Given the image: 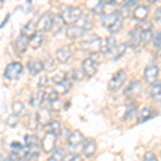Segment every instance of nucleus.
<instances>
[{"mask_svg":"<svg viewBox=\"0 0 161 161\" xmlns=\"http://www.w3.org/2000/svg\"><path fill=\"white\" fill-rule=\"evenodd\" d=\"M102 25L112 33H117L123 28V15L118 11L106 13L102 17Z\"/></svg>","mask_w":161,"mask_h":161,"instance_id":"f257e3e1","label":"nucleus"},{"mask_svg":"<svg viewBox=\"0 0 161 161\" xmlns=\"http://www.w3.org/2000/svg\"><path fill=\"white\" fill-rule=\"evenodd\" d=\"M80 44V47L83 48L85 52L89 54H96L99 51H101V39L98 37L97 35H92L88 38L84 39Z\"/></svg>","mask_w":161,"mask_h":161,"instance_id":"f03ea898","label":"nucleus"},{"mask_svg":"<svg viewBox=\"0 0 161 161\" xmlns=\"http://www.w3.org/2000/svg\"><path fill=\"white\" fill-rule=\"evenodd\" d=\"M67 141H68V147L70 152L76 154L79 150L83 149V144H84L85 140H84V136L79 130H75L69 134Z\"/></svg>","mask_w":161,"mask_h":161,"instance_id":"7ed1b4c3","label":"nucleus"},{"mask_svg":"<svg viewBox=\"0 0 161 161\" xmlns=\"http://www.w3.org/2000/svg\"><path fill=\"white\" fill-rule=\"evenodd\" d=\"M60 15L66 22L76 23L77 20L82 17V11H80V9L77 7L66 6L62 8Z\"/></svg>","mask_w":161,"mask_h":161,"instance_id":"20e7f679","label":"nucleus"},{"mask_svg":"<svg viewBox=\"0 0 161 161\" xmlns=\"http://www.w3.org/2000/svg\"><path fill=\"white\" fill-rule=\"evenodd\" d=\"M23 74V66L19 62H11L4 70V77L9 80H17Z\"/></svg>","mask_w":161,"mask_h":161,"instance_id":"39448f33","label":"nucleus"},{"mask_svg":"<svg viewBox=\"0 0 161 161\" xmlns=\"http://www.w3.org/2000/svg\"><path fill=\"white\" fill-rule=\"evenodd\" d=\"M55 15L52 12H45L44 14L41 15L37 23V28L40 31H48L51 30L52 24H53V19Z\"/></svg>","mask_w":161,"mask_h":161,"instance_id":"423d86ee","label":"nucleus"},{"mask_svg":"<svg viewBox=\"0 0 161 161\" xmlns=\"http://www.w3.org/2000/svg\"><path fill=\"white\" fill-rule=\"evenodd\" d=\"M56 140H57V136L53 133H46L44 136L42 141H41V148L43 149V152L45 154H48V153L53 152L55 149Z\"/></svg>","mask_w":161,"mask_h":161,"instance_id":"0eeeda50","label":"nucleus"},{"mask_svg":"<svg viewBox=\"0 0 161 161\" xmlns=\"http://www.w3.org/2000/svg\"><path fill=\"white\" fill-rule=\"evenodd\" d=\"M126 77H127L126 72L124 70H119L117 73L111 79L110 83H108V88L111 90H118L124 85Z\"/></svg>","mask_w":161,"mask_h":161,"instance_id":"6e6552de","label":"nucleus"},{"mask_svg":"<svg viewBox=\"0 0 161 161\" xmlns=\"http://www.w3.org/2000/svg\"><path fill=\"white\" fill-rule=\"evenodd\" d=\"M117 48V42L113 37H108L105 38L104 40L102 41V44H101V52L104 55H111V54H114Z\"/></svg>","mask_w":161,"mask_h":161,"instance_id":"1a4fd4ad","label":"nucleus"},{"mask_svg":"<svg viewBox=\"0 0 161 161\" xmlns=\"http://www.w3.org/2000/svg\"><path fill=\"white\" fill-rule=\"evenodd\" d=\"M97 62L92 58H86L82 64V71L85 74V76L92 77L97 72Z\"/></svg>","mask_w":161,"mask_h":161,"instance_id":"9d476101","label":"nucleus"},{"mask_svg":"<svg viewBox=\"0 0 161 161\" xmlns=\"http://www.w3.org/2000/svg\"><path fill=\"white\" fill-rule=\"evenodd\" d=\"M30 39L26 37L25 35H20L16 40L13 42V48L16 52L17 54H23L24 52L27 50L28 45H29Z\"/></svg>","mask_w":161,"mask_h":161,"instance_id":"9b49d317","label":"nucleus"},{"mask_svg":"<svg viewBox=\"0 0 161 161\" xmlns=\"http://www.w3.org/2000/svg\"><path fill=\"white\" fill-rule=\"evenodd\" d=\"M158 73H159V70H158L157 64H150L146 67L144 71V79L147 83H156L157 82Z\"/></svg>","mask_w":161,"mask_h":161,"instance_id":"f8f14e48","label":"nucleus"},{"mask_svg":"<svg viewBox=\"0 0 161 161\" xmlns=\"http://www.w3.org/2000/svg\"><path fill=\"white\" fill-rule=\"evenodd\" d=\"M142 92V84L139 80H133L127 86L124 93L128 97H137Z\"/></svg>","mask_w":161,"mask_h":161,"instance_id":"ddd939ff","label":"nucleus"},{"mask_svg":"<svg viewBox=\"0 0 161 161\" xmlns=\"http://www.w3.org/2000/svg\"><path fill=\"white\" fill-rule=\"evenodd\" d=\"M72 56V50L69 45L61 46L60 48L56 51V59L61 64H64L71 58Z\"/></svg>","mask_w":161,"mask_h":161,"instance_id":"4468645a","label":"nucleus"},{"mask_svg":"<svg viewBox=\"0 0 161 161\" xmlns=\"http://www.w3.org/2000/svg\"><path fill=\"white\" fill-rule=\"evenodd\" d=\"M85 31L86 30H85L82 26L74 23V24L70 25V27H68V29H67V36H68V38L71 39V40H75V39L82 37Z\"/></svg>","mask_w":161,"mask_h":161,"instance_id":"2eb2a0df","label":"nucleus"},{"mask_svg":"<svg viewBox=\"0 0 161 161\" xmlns=\"http://www.w3.org/2000/svg\"><path fill=\"white\" fill-rule=\"evenodd\" d=\"M37 120L42 126H47L51 123V111L47 108H41L37 113Z\"/></svg>","mask_w":161,"mask_h":161,"instance_id":"dca6fc26","label":"nucleus"},{"mask_svg":"<svg viewBox=\"0 0 161 161\" xmlns=\"http://www.w3.org/2000/svg\"><path fill=\"white\" fill-rule=\"evenodd\" d=\"M96 149H97V145H96V142L93 141L92 139H86L84 141V144H83V154L84 156H86L87 158H90L95 155Z\"/></svg>","mask_w":161,"mask_h":161,"instance_id":"f3484780","label":"nucleus"},{"mask_svg":"<svg viewBox=\"0 0 161 161\" xmlns=\"http://www.w3.org/2000/svg\"><path fill=\"white\" fill-rule=\"evenodd\" d=\"M142 42V37H141V31L139 28H134L133 30L130 31L129 33V40L128 43L132 48H136L137 46H140V44Z\"/></svg>","mask_w":161,"mask_h":161,"instance_id":"a211bd4d","label":"nucleus"},{"mask_svg":"<svg viewBox=\"0 0 161 161\" xmlns=\"http://www.w3.org/2000/svg\"><path fill=\"white\" fill-rule=\"evenodd\" d=\"M64 26H66V20L62 19L61 15L57 14V15H55V16H54L51 31L53 32V35H57V33H59L62 29H64Z\"/></svg>","mask_w":161,"mask_h":161,"instance_id":"6ab92c4d","label":"nucleus"},{"mask_svg":"<svg viewBox=\"0 0 161 161\" xmlns=\"http://www.w3.org/2000/svg\"><path fill=\"white\" fill-rule=\"evenodd\" d=\"M27 68L31 75H37L44 69V64L40 60H30L27 64Z\"/></svg>","mask_w":161,"mask_h":161,"instance_id":"aec40b11","label":"nucleus"},{"mask_svg":"<svg viewBox=\"0 0 161 161\" xmlns=\"http://www.w3.org/2000/svg\"><path fill=\"white\" fill-rule=\"evenodd\" d=\"M150 97L154 99L156 102H161V80H157L152 85L149 89Z\"/></svg>","mask_w":161,"mask_h":161,"instance_id":"412c9836","label":"nucleus"},{"mask_svg":"<svg viewBox=\"0 0 161 161\" xmlns=\"http://www.w3.org/2000/svg\"><path fill=\"white\" fill-rule=\"evenodd\" d=\"M37 30H38V28H37V25L35 24V22H33V20H29V22L23 27L22 35H25L26 37H28L30 39L37 33Z\"/></svg>","mask_w":161,"mask_h":161,"instance_id":"4be33fe9","label":"nucleus"},{"mask_svg":"<svg viewBox=\"0 0 161 161\" xmlns=\"http://www.w3.org/2000/svg\"><path fill=\"white\" fill-rule=\"evenodd\" d=\"M153 116H154V110H153V108L146 106V108H143L139 113V115H137V123L139 124L145 123V121H147L149 118H152Z\"/></svg>","mask_w":161,"mask_h":161,"instance_id":"5701e85b","label":"nucleus"},{"mask_svg":"<svg viewBox=\"0 0 161 161\" xmlns=\"http://www.w3.org/2000/svg\"><path fill=\"white\" fill-rule=\"evenodd\" d=\"M147 15H148V8L145 6L136 7L133 11V19L136 20H142V22H144V19H146Z\"/></svg>","mask_w":161,"mask_h":161,"instance_id":"b1692460","label":"nucleus"},{"mask_svg":"<svg viewBox=\"0 0 161 161\" xmlns=\"http://www.w3.org/2000/svg\"><path fill=\"white\" fill-rule=\"evenodd\" d=\"M44 98H45V93H44V92H42V90H38V92H33L32 96L30 97L29 99V103L31 106H38L40 105L41 103L43 102Z\"/></svg>","mask_w":161,"mask_h":161,"instance_id":"393cba45","label":"nucleus"},{"mask_svg":"<svg viewBox=\"0 0 161 161\" xmlns=\"http://www.w3.org/2000/svg\"><path fill=\"white\" fill-rule=\"evenodd\" d=\"M71 86H72V80L67 79L66 80H64L62 83H60V84L56 85L54 90H55L58 95H66V93L71 89Z\"/></svg>","mask_w":161,"mask_h":161,"instance_id":"a878e982","label":"nucleus"},{"mask_svg":"<svg viewBox=\"0 0 161 161\" xmlns=\"http://www.w3.org/2000/svg\"><path fill=\"white\" fill-rule=\"evenodd\" d=\"M44 129H45L46 133H53V134H55V136H58V134L61 132L60 124H59L58 121H56V120L51 121L47 126L44 127Z\"/></svg>","mask_w":161,"mask_h":161,"instance_id":"bb28decb","label":"nucleus"},{"mask_svg":"<svg viewBox=\"0 0 161 161\" xmlns=\"http://www.w3.org/2000/svg\"><path fill=\"white\" fill-rule=\"evenodd\" d=\"M136 110H137V104H136V102L128 103V104L126 105V112H125V115H124V117H123L124 120L130 118L131 116L136 112Z\"/></svg>","mask_w":161,"mask_h":161,"instance_id":"cd10ccee","label":"nucleus"},{"mask_svg":"<svg viewBox=\"0 0 161 161\" xmlns=\"http://www.w3.org/2000/svg\"><path fill=\"white\" fill-rule=\"evenodd\" d=\"M66 154H64V150L61 147H58L54 150L53 155L51 156V158L48 159V161H64Z\"/></svg>","mask_w":161,"mask_h":161,"instance_id":"c85d7f7f","label":"nucleus"},{"mask_svg":"<svg viewBox=\"0 0 161 161\" xmlns=\"http://www.w3.org/2000/svg\"><path fill=\"white\" fill-rule=\"evenodd\" d=\"M42 42H43V36L41 35V33L37 32L32 38H30L29 45L32 48H38L42 45Z\"/></svg>","mask_w":161,"mask_h":161,"instance_id":"c756f323","label":"nucleus"},{"mask_svg":"<svg viewBox=\"0 0 161 161\" xmlns=\"http://www.w3.org/2000/svg\"><path fill=\"white\" fill-rule=\"evenodd\" d=\"M12 110H13V114L19 116L25 113V106L22 102H19V101H15L12 104Z\"/></svg>","mask_w":161,"mask_h":161,"instance_id":"7c9ffc66","label":"nucleus"},{"mask_svg":"<svg viewBox=\"0 0 161 161\" xmlns=\"http://www.w3.org/2000/svg\"><path fill=\"white\" fill-rule=\"evenodd\" d=\"M68 77H67V73L64 71H62V70H59L58 72H56V74L53 76V82L55 83L56 85L60 84L62 83L64 80H66Z\"/></svg>","mask_w":161,"mask_h":161,"instance_id":"2f4dec72","label":"nucleus"},{"mask_svg":"<svg viewBox=\"0 0 161 161\" xmlns=\"http://www.w3.org/2000/svg\"><path fill=\"white\" fill-rule=\"evenodd\" d=\"M25 146H33V145H39V139L36 136H25L24 137Z\"/></svg>","mask_w":161,"mask_h":161,"instance_id":"473e14b6","label":"nucleus"},{"mask_svg":"<svg viewBox=\"0 0 161 161\" xmlns=\"http://www.w3.org/2000/svg\"><path fill=\"white\" fill-rule=\"evenodd\" d=\"M141 37H142V42H144L145 44H148L153 39V30L141 31Z\"/></svg>","mask_w":161,"mask_h":161,"instance_id":"72a5a7b5","label":"nucleus"},{"mask_svg":"<svg viewBox=\"0 0 161 161\" xmlns=\"http://www.w3.org/2000/svg\"><path fill=\"white\" fill-rule=\"evenodd\" d=\"M126 48H127V45L125 43L119 44V45L117 46V48H116L115 53H114V59L117 60L118 58H120V57L125 54V52H126Z\"/></svg>","mask_w":161,"mask_h":161,"instance_id":"f704fd0d","label":"nucleus"},{"mask_svg":"<svg viewBox=\"0 0 161 161\" xmlns=\"http://www.w3.org/2000/svg\"><path fill=\"white\" fill-rule=\"evenodd\" d=\"M6 123H7L8 126L15 127L17 125V123H19V116L15 115V114H11V115H10L9 117L7 118Z\"/></svg>","mask_w":161,"mask_h":161,"instance_id":"c9c22d12","label":"nucleus"},{"mask_svg":"<svg viewBox=\"0 0 161 161\" xmlns=\"http://www.w3.org/2000/svg\"><path fill=\"white\" fill-rule=\"evenodd\" d=\"M80 76H82V73L80 72V70L77 69H72L71 71L69 72V80H77L80 79Z\"/></svg>","mask_w":161,"mask_h":161,"instance_id":"e433bc0d","label":"nucleus"},{"mask_svg":"<svg viewBox=\"0 0 161 161\" xmlns=\"http://www.w3.org/2000/svg\"><path fill=\"white\" fill-rule=\"evenodd\" d=\"M45 98L48 100V102H54V101H57L59 100L58 98V93H57L55 90H52V92H50V93H48L47 96H45Z\"/></svg>","mask_w":161,"mask_h":161,"instance_id":"4c0bfd02","label":"nucleus"},{"mask_svg":"<svg viewBox=\"0 0 161 161\" xmlns=\"http://www.w3.org/2000/svg\"><path fill=\"white\" fill-rule=\"evenodd\" d=\"M64 161H80V156L77 155V154H74V153H70V154L66 155V157H64Z\"/></svg>","mask_w":161,"mask_h":161,"instance_id":"58836bf2","label":"nucleus"},{"mask_svg":"<svg viewBox=\"0 0 161 161\" xmlns=\"http://www.w3.org/2000/svg\"><path fill=\"white\" fill-rule=\"evenodd\" d=\"M136 4V1H132V0H129V1H125L121 3V8H123V10H127L128 11L129 9H131V8H133L134 6Z\"/></svg>","mask_w":161,"mask_h":161,"instance_id":"ea45409f","label":"nucleus"},{"mask_svg":"<svg viewBox=\"0 0 161 161\" xmlns=\"http://www.w3.org/2000/svg\"><path fill=\"white\" fill-rule=\"evenodd\" d=\"M60 108H61L60 100H57V101H54V102L50 103V108H51V110H53V111L58 112L59 110H60Z\"/></svg>","mask_w":161,"mask_h":161,"instance_id":"a19ab883","label":"nucleus"},{"mask_svg":"<svg viewBox=\"0 0 161 161\" xmlns=\"http://www.w3.org/2000/svg\"><path fill=\"white\" fill-rule=\"evenodd\" d=\"M154 44L157 48H161V31L156 33L154 37Z\"/></svg>","mask_w":161,"mask_h":161,"instance_id":"79ce46f5","label":"nucleus"},{"mask_svg":"<svg viewBox=\"0 0 161 161\" xmlns=\"http://www.w3.org/2000/svg\"><path fill=\"white\" fill-rule=\"evenodd\" d=\"M143 161H158V160L153 153H146L144 156V160Z\"/></svg>","mask_w":161,"mask_h":161,"instance_id":"37998d69","label":"nucleus"},{"mask_svg":"<svg viewBox=\"0 0 161 161\" xmlns=\"http://www.w3.org/2000/svg\"><path fill=\"white\" fill-rule=\"evenodd\" d=\"M47 83H48V80H47V77L44 75V76H42L40 79V80H39V83H38V86L39 87H41V88H43V87H45L46 85H47Z\"/></svg>","mask_w":161,"mask_h":161,"instance_id":"c03bdc74","label":"nucleus"},{"mask_svg":"<svg viewBox=\"0 0 161 161\" xmlns=\"http://www.w3.org/2000/svg\"><path fill=\"white\" fill-rule=\"evenodd\" d=\"M154 19H155L156 22H158V23H160V24H161V7L158 8V9L156 10Z\"/></svg>","mask_w":161,"mask_h":161,"instance_id":"a18cd8bd","label":"nucleus"},{"mask_svg":"<svg viewBox=\"0 0 161 161\" xmlns=\"http://www.w3.org/2000/svg\"><path fill=\"white\" fill-rule=\"evenodd\" d=\"M44 64V67H46L47 69H51V68H53V67H54V61H53V59H52L51 57H48V61H47V59H46L45 64Z\"/></svg>","mask_w":161,"mask_h":161,"instance_id":"49530a36","label":"nucleus"}]
</instances>
